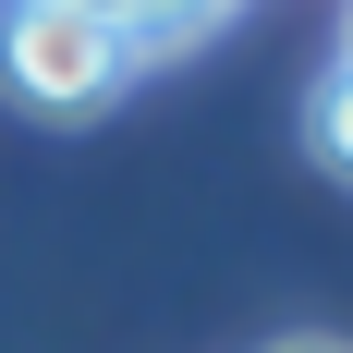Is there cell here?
<instances>
[{"instance_id":"cell-4","label":"cell","mask_w":353,"mask_h":353,"mask_svg":"<svg viewBox=\"0 0 353 353\" xmlns=\"http://www.w3.org/2000/svg\"><path fill=\"white\" fill-rule=\"evenodd\" d=\"M73 12H98V25H122V12H134V0H73Z\"/></svg>"},{"instance_id":"cell-2","label":"cell","mask_w":353,"mask_h":353,"mask_svg":"<svg viewBox=\"0 0 353 353\" xmlns=\"http://www.w3.org/2000/svg\"><path fill=\"white\" fill-rule=\"evenodd\" d=\"M219 12H232V0H134V12H122V49H134V61H171V49H195V37L219 25Z\"/></svg>"},{"instance_id":"cell-5","label":"cell","mask_w":353,"mask_h":353,"mask_svg":"<svg viewBox=\"0 0 353 353\" xmlns=\"http://www.w3.org/2000/svg\"><path fill=\"white\" fill-rule=\"evenodd\" d=\"M292 353H329V341H292Z\"/></svg>"},{"instance_id":"cell-3","label":"cell","mask_w":353,"mask_h":353,"mask_svg":"<svg viewBox=\"0 0 353 353\" xmlns=\"http://www.w3.org/2000/svg\"><path fill=\"white\" fill-rule=\"evenodd\" d=\"M305 146H317L329 171H341V183H353V61H341V73H329L317 98H305Z\"/></svg>"},{"instance_id":"cell-1","label":"cell","mask_w":353,"mask_h":353,"mask_svg":"<svg viewBox=\"0 0 353 353\" xmlns=\"http://www.w3.org/2000/svg\"><path fill=\"white\" fill-rule=\"evenodd\" d=\"M122 73H134L122 25L73 12V0H0V85L25 110H98L122 98Z\"/></svg>"}]
</instances>
